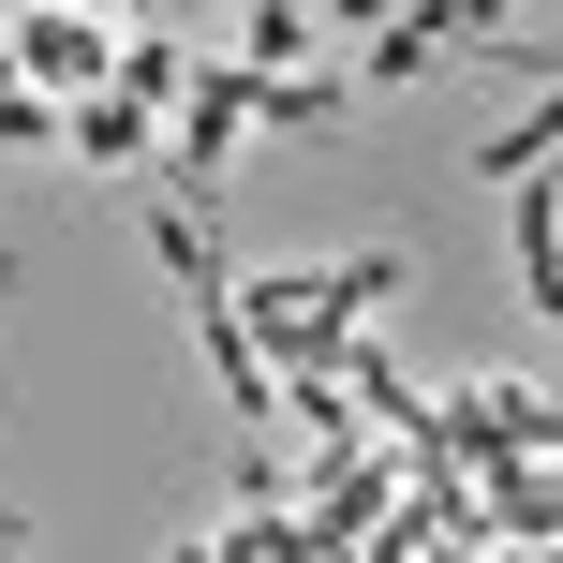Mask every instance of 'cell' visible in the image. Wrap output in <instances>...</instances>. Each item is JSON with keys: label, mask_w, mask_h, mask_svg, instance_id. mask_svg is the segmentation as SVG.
<instances>
[{"label": "cell", "mask_w": 563, "mask_h": 563, "mask_svg": "<svg viewBox=\"0 0 563 563\" xmlns=\"http://www.w3.org/2000/svg\"><path fill=\"white\" fill-rule=\"evenodd\" d=\"M253 119H267V134H327V119H341V75H267Z\"/></svg>", "instance_id": "obj_4"}, {"label": "cell", "mask_w": 563, "mask_h": 563, "mask_svg": "<svg viewBox=\"0 0 563 563\" xmlns=\"http://www.w3.org/2000/svg\"><path fill=\"white\" fill-rule=\"evenodd\" d=\"M15 75H45V89H119V30L89 15V0H15Z\"/></svg>", "instance_id": "obj_1"}, {"label": "cell", "mask_w": 563, "mask_h": 563, "mask_svg": "<svg viewBox=\"0 0 563 563\" xmlns=\"http://www.w3.org/2000/svg\"><path fill=\"white\" fill-rule=\"evenodd\" d=\"M59 148H75V164H164V148H148V104H134V89H89Z\"/></svg>", "instance_id": "obj_3"}, {"label": "cell", "mask_w": 563, "mask_h": 563, "mask_svg": "<svg viewBox=\"0 0 563 563\" xmlns=\"http://www.w3.org/2000/svg\"><path fill=\"white\" fill-rule=\"evenodd\" d=\"M0 282H15V253H0Z\"/></svg>", "instance_id": "obj_8"}, {"label": "cell", "mask_w": 563, "mask_h": 563, "mask_svg": "<svg viewBox=\"0 0 563 563\" xmlns=\"http://www.w3.org/2000/svg\"><path fill=\"white\" fill-rule=\"evenodd\" d=\"M253 89H267L253 59H208V75L178 89V148H164V164H178V178H223L238 134H253Z\"/></svg>", "instance_id": "obj_2"}, {"label": "cell", "mask_w": 563, "mask_h": 563, "mask_svg": "<svg viewBox=\"0 0 563 563\" xmlns=\"http://www.w3.org/2000/svg\"><path fill=\"white\" fill-rule=\"evenodd\" d=\"M297 45H311V15H297V0H253V75H282Z\"/></svg>", "instance_id": "obj_7"}, {"label": "cell", "mask_w": 563, "mask_h": 563, "mask_svg": "<svg viewBox=\"0 0 563 563\" xmlns=\"http://www.w3.org/2000/svg\"><path fill=\"white\" fill-rule=\"evenodd\" d=\"M194 75H208V59H178V45H119V89H134V104H178Z\"/></svg>", "instance_id": "obj_6"}, {"label": "cell", "mask_w": 563, "mask_h": 563, "mask_svg": "<svg viewBox=\"0 0 563 563\" xmlns=\"http://www.w3.org/2000/svg\"><path fill=\"white\" fill-rule=\"evenodd\" d=\"M45 134H75V119H59V104H45V89H30V75H15V45H0V148H45Z\"/></svg>", "instance_id": "obj_5"}]
</instances>
